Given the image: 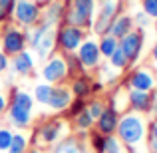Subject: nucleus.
Returning <instances> with one entry per match:
<instances>
[{
  "instance_id": "nucleus-21",
  "label": "nucleus",
  "mask_w": 157,
  "mask_h": 153,
  "mask_svg": "<svg viewBox=\"0 0 157 153\" xmlns=\"http://www.w3.org/2000/svg\"><path fill=\"white\" fill-rule=\"evenodd\" d=\"M117 46H119V40L113 38V36H109V34H104L100 38V42H98V48H100L101 58H107V60H109L111 54L117 50Z\"/></svg>"
},
{
  "instance_id": "nucleus-11",
  "label": "nucleus",
  "mask_w": 157,
  "mask_h": 153,
  "mask_svg": "<svg viewBox=\"0 0 157 153\" xmlns=\"http://www.w3.org/2000/svg\"><path fill=\"white\" fill-rule=\"evenodd\" d=\"M129 90H139V92H153L155 90V76L149 68H137L127 78Z\"/></svg>"
},
{
  "instance_id": "nucleus-23",
  "label": "nucleus",
  "mask_w": 157,
  "mask_h": 153,
  "mask_svg": "<svg viewBox=\"0 0 157 153\" xmlns=\"http://www.w3.org/2000/svg\"><path fill=\"white\" fill-rule=\"evenodd\" d=\"M64 58H66V66H68V76L78 78V76L84 74V66H82V62L78 60L76 54H66Z\"/></svg>"
},
{
  "instance_id": "nucleus-43",
  "label": "nucleus",
  "mask_w": 157,
  "mask_h": 153,
  "mask_svg": "<svg viewBox=\"0 0 157 153\" xmlns=\"http://www.w3.org/2000/svg\"><path fill=\"white\" fill-rule=\"evenodd\" d=\"M28 153H40V151H36V149H34V151H28Z\"/></svg>"
},
{
  "instance_id": "nucleus-17",
  "label": "nucleus",
  "mask_w": 157,
  "mask_h": 153,
  "mask_svg": "<svg viewBox=\"0 0 157 153\" xmlns=\"http://www.w3.org/2000/svg\"><path fill=\"white\" fill-rule=\"evenodd\" d=\"M10 68L14 74H18V76H28V74L34 70V58H32V54L28 50L16 54V56H12V62H10Z\"/></svg>"
},
{
  "instance_id": "nucleus-6",
  "label": "nucleus",
  "mask_w": 157,
  "mask_h": 153,
  "mask_svg": "<svg viewBox=\"0 0 157 153\" xmlns=\"http://www.w3.org/2000/svg\"><path fill=\"white\" fill-rule=\"evenodd\" d=\"M119 8H121L119 0H100V12H98V16L94 18V24H92L96 34H100V36L107 34L109 24L119 14Z\"/></svg>"
},
{
  "instance_id": "nucleus-1",
  "label": "nucleus",
  "mask_w": 157,
  "mask_h": 153,
  "mask_svg": "<svg viewBox=\"0 0 157 153\" xmlns=\"http://www.w3.org/2000/svg\"><path fill=\"white\" fill-rule=\"evenodd\" d=\"M66 12L62 24H68V26H78L82 30H88L94 24V14H96V0H68L64 2Z\"/></svg>"
},
{
  "instance_id": "nucleus-22",
  "label": "nucleus",
  "mask_w": 157,
  "mask_h": 153,
  "mask_svg": "<svg viewBox=\"0 0 157 153\" xmlns=\"http://www.w3.org/2000/svg\"><path fill=\"white\" fill-rule=\"evenodd\" d=\"M54 153H86V149H84V145H82L78 139L68 137L62 143H58V147L54 149Z\"/></svg>"
},
{
  "instance_id": "nucleus-27",
  "label": "nucleus",
  "mask_w": 157,
  "mask_h": 153,
  "mask_svg": "<svg viewBox=\"0 0 157 153\" xmlns=\"http://www.w3.org/2000/svg\"><path fill=\"white\" fill-rule=\"evenodd\" d=\"M109 64H111V68H115V70H125L127 66H129L125 54L121 52V48H119V46H117V50L109 56Z\"/></svg>"
},
{
  "instance_id": "nucleus-30",
  "label": "nucleus",
  "mask_w": 157,
  "mask_h": 153,
  "mask_svg": "<svg viewBox=\"0 0 157 153\" xmlns=\"http://www.w3.org/2000/svg\"><path fill=\"white\" fill-rule=\"evenodd\" d=\"M131 18H133V26H137V30H145V28L151 24V18H149V16H147L143 10L135 12Z\"/></svg>"
},
{
  "instance_id": "nucleus-24",
  "label": "nucleus",
  "mask_w": 157,
  "mask_h": 153,
  "mask_svg": "<svg viewBox=\"0 0 157 153\" xmlns=\"http://www.w3.org/2000/svg\"><path fill=\"white\" fill-rule=\"evenodd\" d=\"M52 88H54V86L46 84V82H44V84H38L34 88V100L38 103H44V105H46L48 100H50V96H52Z\"/></svg>"
},
{
  "instance_id": "nucleus-3",
  "label": "nucleus",
  "mask_w": 157,
  "mask_h": 153,
  "mask_svg": "<svg viewBox=\"0 0 157 153\" xmlns=\"http://www.w3.org/2000/svg\"><path fill=\"white\" fill-rule=\"evenodd\" d=\"M32 107H34V98L28 92H18L12 90V101L8 107V117L16 127H26L32 121Z\"/></svg>"
},
{
  "instance_id": "nucleus-37",
  "label": "nucleus",
  "mask_w": 157,
  "mask_h": 153,
  "mask_svg": "<svg viewBox=\"0 0 157 153\" xmlns=\"http://www.w3.org/2000/svg\"><path fill=\"white\" fill-rule=\"evenodd\" d=\"M6 107H8V100L2 96V94H0V113H4V111H6Z\"/></svg>"
},
{
  "instance_id": "nucleus-34",
  "label": "nucleus",
  "mask_w": 157,
  "mask_h": 153,
  "mask_svg": "<svg viewBox=\"0 0 157 153\" xmlns=\"http://www.w3.org/2000/svg\"><path fill=\"white\" fill-rule=\"evenodd\" d=\"M12 131L10 129H0V151H8V147H10V141H12Z\"/></svg>"
},
{
  "instance_id": "nucleus-4",
  "label": "nucleus",
  "mask_w": 157,
  "mask_h": 153,
  "mask_svg": "<svg viewBox=\"0 0 157 153\" xmlns=\"http://www.w3.org/2000/svg\"><path fill=\"white\" fill-rule=\"evenodd\" d=\"M84 40H86V32L78 26L60 24V28L56 30V46L64 54H76Z\"/></svg>"
},
{
  "instance_id": "nucleus-41",
  "label": "nucleus",
  "mask_w": 157,
  "mask_h": 153,
  "mask_svg": "<svg viewBox=\"0 0 157 153\" xmlns=\"http://www.w3.org/2000/svg\"><path fill=\"white\" fill-rule=\"evenodd\" d=\"M129 153H143V151H141V149H135V147H131Z\"/></svg>"
},
{
  "instance_id": "nucleus-31",
  "label": "nucleus",
  "mask_w": 157,
  "mask_h": 153,
  "mask_svg": "<svg viewBox=\"0 0 157 153\" xmlns=\"http://www.w3.org/2000/svg\"><path fill=\"white\" fill-rule=\"evenodd\" d=\"M86 109H88V113L92 115L94 119H98V117L101 115V111L105 109V105H104V103H101L100 100H94V101H90L88 105H86Z\"/></svg>"
},
{
  "instance_id": "nucleus-20",
  "label": "nucleus",
  "mask_w": 157,
  "mask_h": 153,
  "mask_svg": "<svg viewBox=\"0 0 157 153\" xmlns=\"http://www.w3.org/2000/svg\"><path fill=\"white\" fill-rule=\"evenodd\" d=\"M70 92H72L76 98H80V100H86V98L92 94V82H90V78H86V76L74 78L72 90H70Z\"/></svg>"
},
{
  "instance_id": "nucleus-35",
  "label": "nucleus",
  "mask_w": 157,
  "mask_h": 153,
  "mask_svg": "<svg viewBox=\"0 0 157 153\" xmlns=\"http://www.w3.org/2000/svg\"><path fill=\"white\" fill-rule=\"evenodd\" d=\"M8 66H10V62H8V56H6L4 52H0V72L8 70Z\"/></svg>"
},
{
  "instance_id": "nucleus-39",
  "label": "nucleus",
  "mask_w": 157,
  "mask_h": 153,
  "mask_svg": "<svg viewBox=\"0 0 157 153\" xmlns=\"http://www.w3.org/2000/svg\"><path fill=\"white\" fill-rule=\"evenodd\" d=\"M151 60H153L155 64H157V42L153 44V48H151Z\"/></svg>"
},
{
  "instance_id": "nucleus-9",
  "label": "nucleus",
  "mask_w": 157,
  "mask_h": 153,
  "mask_svg": "<svg viewBox=\"0 0 157 153\" xmlns=\"http://www.w3.org/2000/svg\"><path fill=\"white\" fill-rule=\"evenodd\" d=\"M68 76V66L64 56H52L42 68V78L46 84H58Z\"/></svg>"
},
{
  "instance_id": "nucleus-2",
  "label": "nucleus",
  "mask_w": 157,
  "mask_h": 153,
  "mask_svg": "<svg viewBox=\"0 0 157 153\" xmlns=\"http://www.w3.org/2000/svg\"><path fill=\"white\" fill-rule=\"evenodd\" d=\"M117 135H119V141H123L127 147H135L145 139L147 135V125H145V119L137 113H125L119 117L117 123Z\"/></svg>"
},
{
  "instance_id": "nucleus-12",
  "label": "nucleus",
  "mask_w": 157,
  "mask_h": 153,
  "mask_svg": "<svg viewBox=\"0 0 157 153\" xmlns=\"http://www.w3.org/2000/svg\"><path fill=\"white\" fill-rule=\"evenodd\" d=\"M119 109H115L113 105L105 107L104 111H101V115L96 119L98 121V131H100L101 135H111L115 129H117V123H119Z\"/></svg>"
},
{
  "instance_id": "nucleus-40",
  "label": "nucleus",
  "mask_w": 157,
  "mask_h": 153,
  "mask_svg": "<svg viewBox=\"0 0 157 153\" xmlns=\"http://www.w3.org/2000/svg\"><path fill=\"white\" fill-rule=\"evenodd\" d=\"M32 2H36L38 6H42V8H44V6H48V4H50L52 0H32Z\"/></svg>"
},
{
  "instance_id": "nucleus-8",
  "label": "nucleus",
  "mask_w": 157,
  "mask_h": 153,
  "mask_svg": "<svg viewBox=\"0 0 157 153\" xmlns=\"http://www.w3.org/2000/svg\"><path fill=\"white\" fill-rule=\"evenodd\" d=\"M24 50H26V34L16 26H8L2 34V52L6 56H16Z\"/></svg>"
},
{
  "instance_id": "nucleus-15",
  "label": "nucleus",
  "mask_w": 157,
  "mask_h": 153,
  "mask_svg": "<svg viewBox=\"0 0 157 153\" xmlns=\"http://www.w3.org/2000/svg\"><path fill=\"white\" fill-rule=\"evenodd\" d=\"M133 30V18H131L129 14H117L113 18V22L109 24V30H107V34L113 36V38L121 40L125 34H129V32Z\"/></svg>"
},
{
  "instance_id": "nucleus-44",
  "label": "nucleus",
  "mask_w": 157,
  "mask_h": 153,
  "mask_svg": "<svg viewBox=\"0 0 157 153\" xmlns=\"http://www.w3.org/2000/svg\"><path fill=\"white\" fill-rule=\"evenodd\" d=\"M155 121H157V111H155Z\"/></svg>"
},
{
  "instance_id": "nucleus-25",
  "label": "nucleus",
  "mask_w": 157,
  "mask_h": 153,
  "mask_svg": "<svg viewBox=\"0 0 157 153\" xmlns=\"http://www.w3.org/2000/svg\"><path fill=\"white\" fill-rule=\"evenodd\" d=\"M26 145H28L26 135L14 133L12 135V141H10V147H8V153H24L26 151Z\"/></svg>"
},
{
  "instance_id": "nucleus-5",
  "label": "nucleus",
  "mask_w": 157,
  "mask_h": 153,
  "mask_svg": "<svg viewBox=\"0 0 157 153\" xmlns=\"http://www.w3.org/2000/svg\"><path fill=\"white\" fill-rule=\"evenodd\" d=\"M12 18L18 22V26L22 28H32L40 22L42 18V6H38L32 0H16L14 6V14Z\"/></svg>"
},
{
  "instance_id": "nucleus-29",
  "label": "nucleus",
  "mask_w": 157,
  "mask_h": 153,
  "mask_svg": "<svg viewBox=\"0 0 157 153\" xmlns=\"http://www.w3.org/2000/svg\"><path fill=\"white\" fill-rule=\"evenodd\" d=\"M104 153H121V145H119V139L113 135H104Z\"/></svg>"
},
{
  "instance_id": "nucleus-14",
  "label": "nucleus",
  "mask_w": 157,
  "mask_h": 153,
  "mask_svg": "<svg viewBox=\"0 0 157 153\" xmlns=\"http://www.w3.org/2000/svg\"><path fill=\"white\" fill-rule=\"evenodd\" d=\"M46 10L42 12V22L48 24L50 28L58 26V24H62V18H64V12H66V6L64 2H60V0H52L48 6H44Z\"/></svg>"
},
{
  "instance_id": "nucleus-28",
  "label": "nucleus",
  "mask_w": 157,
  "mask_h": 153,
  "mask_svg": "<svg viewBox=\"0 0 157 153\" xmlns=\"http://www.w3.org/2000/svg\"><path fill=\"white\" fill-rule=\"evenodd\" d=\"M14 6H16V0H0V24L12 18Z\"/></svg>"
},
{
  "instance_id": "nucleus-26",
  "label": "nucleus",
  "mask_w": 157,
  "mask_h": 153,
  "mask_svg": "<svg viewBox=\"0 0 157 153\" xmlns=\"http://www.w3.org/2000/svg\"><path fill=\"white\" fill-rule=\"evenodd\" d=\"M74 121H76V127L80 131H86V129H90V127L94 125V121H96V119L88 113V109H84V111H80V113L74 117Z\"/></svg>"
},
{
  "instance_id": "nucleus-19",
  "label": "nucleus",
  "mask_w": 157,
  "mask_h": 153,
  "mask_svg": "<svg viewBox=\"0 0 157 153\" xmlns=\"http://www.w3.org/2000/svg\"><path fill=\"white\" fill-rule=\"evenodd\" d=\"M54 46H56V30H48L46 34L40 38V42L36 44V54H38L40 60H46V58L52 56L54 52Z\"/></svg>"
},
{
  "instance_id": "nucleus-7",
  "label": "nucleus",
  "mask_w": 157,
  "mask_h": 153,
  "mask_svg": "<svg viewBox=\"0 0 157 153\" xmlns=\"http://www.w3.org/2000/svg\"><path fill=\"white\" fill-rule=\"evenodd\" d=\"M143 42H145V34L143 30H131L129 34H125L121 40H119V48L121 52L125 54L127 62L129 64H135L141 56V50H143Z\"/></svg>"
},
{
  "instance_id": "nucleus-42",
  "label": "nucleus",
  "mask_w": 157,
  "mask_h": 153,
  "mask_svg": "<svg viewBox=\"0 0 157 153\" xmlns=\"http://www.w3.org/2000/svg\"><path fill=\"white\" fill-rule=\"evenodd\" d=\"M155 34H157V18H155Z\"/></svg>"
},
{
  "instance_id": "nucleus-33",
  "label": "nucleus",
  "mask_w": 157,
  "mask_h": 153,
  "mask_svg": "<svg viewBox=\"0 0 157 153\" xmlns=\"http://www.w3.org/2000/svg\"><path fill=\"white\" fill-rule=\"evenodd\" d=\"M86 105H88V103H86L84 100L76 98V100H74V101L68 105V115H70V117H76L80 111H84V109H86Z\"/></svg>"
},
{
  "instance_id": "nucleus-36",
  "label": "nucleus",
  "mask_w": 157,
  "mask_h": 153,
  "mask_svg": "<svg viewBox=\"0 0 157 153\" xmlns=\"http://www.w3.org/2000/svg\"><path fill=\"white\" fill-rule=\"evenodd\" d=\"M149 139H155L157 141V121H153L149 125Z\"/></svg>"
},
{
  "instance_id": "nucleus-38",
  "label": "nucleus",
  "mask_w": 157,
  "mask_h": 153,
  "mask_svg": "<svg viewBox=\"0 0 157 153\" xmlns=\"http://www.w3.org/2000/svg\"><path fill=\"white\" fill-rule=\"evenodd\" d=\"M149 151L157 153V141H155V139H149Z\"/></svg>"
},
{
  "instance_id": "nucleus-16",
  "label": "nucleus",
  "mask_w": 157,
  "mask_h": 153,
  "mask_svg": "<svg viewBox=\"0 0 157 153\" xmlns=\"http://www.w3.org/2000/svg\"><path fill=\"white\" fill-rule=\"evenodd\" d=\"M72 103V92L64 86H56L52 88V96L48 100V105L52 107L54 111H64L68 109V105Z\"/></svg>"
},
{
  "instance_id": "nucleus-10",
  "label": "nucleus",
  "mask_w": 157,
  "mask_h": 153,
  "mask_svg": "<svg viewBox=\"0 0 157 153\" xmlns=\"http://www.w3.org/2000/svg\"><path fill=\"white\" fill-rule=\"evenodd\" d=\"M78 60L82 62L84 70H96L101 62V54H100V48H98V42L96 40H84L82 46L78 48Z\"/></svg>"
},
{
  "instance_id": "nucleus-45",
  "label": "nucleus",
  "mask_w": 157,
  "mask_h": 153,
  "mask_svg": "<svg viewBox=\"0 0 157 153\" xmlns=\"http://www.w3.org/2000/svg\"><path fill=\"white\" fill-rule=\"evenodd\" d=\"M155 86H157V76H155Z\"/></svg>"
},
{
  "instance_id": "nucleus-18",
  "label": "nucleus",
  "mask_w": 157,
  "mask_h": 153,
  "mask_svg": "<svg viewBox=\"0 0 157 153\" xmlns=\"http://www.w3.org/2000/svg\"><path fill=\"white\" fill-rule=\"evenodd\" d=\"M62 131H64V123H62L60 119H50V121H46L40 127L38 133H40V139H42L44 143H54L62 135Z\"/></svg>"
},
{
  "instance_id": "nucleus-13",
  "label": "nucleus",
  "mask_w": 157,
  "mask_h": 153,
  "mask_svg": "<svg viewBox=\"0 0 157 153\" xmlns=\"http://www.w3.org/2000/svg\"><path fill=\"white\" fill-rule=\"evenodd\" d=\"M129 107L137 113H147L151 111V101H153V92H139V90H129L127 94Z\"/></svg>"
},
{
  "instance_id": "nucleus-32",
  "label": "nucleus",
  "mask_w": 157,
  "mask_h": 153,
  "mask_svg": "<svg viewBox=\"0 0 157 153\" xmlns=\"http://www.w3.org/2000/svg\"><path fill=\"white\" fill-rule=\"evenodd\" d=\"M141 10L151 20H155L157 18V0H141Z\"/></svg>"
}]
</instances>
